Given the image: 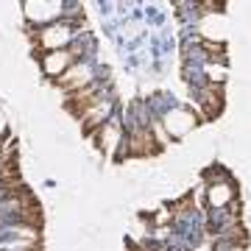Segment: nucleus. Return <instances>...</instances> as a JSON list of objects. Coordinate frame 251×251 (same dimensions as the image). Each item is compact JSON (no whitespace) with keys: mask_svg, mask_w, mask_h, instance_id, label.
I'll return each mask as SVG.
<instances>
[{"mask_svg":"<svg viewBox=\"0 0 251 251\" xmlns=\"http://www.w3.org/2000/svg\"><path fill=\"white\" fill-rule=\"evenodd\" d=\"M159 151H162V145L153 140L151 128L140 126V128H134V131H131V137H128L126 148L120 151V156H123V153H131V156H153V153H159Z\"/></svg>","mask_w":251,"mask_h":251,"instance_id":"1","label":"nucleus"},{"mask_svg":"<svg viewBox=\"0 0 251 251\" xmlns=\"http://www.w3.org/2000/svg\"><path fill=\"white\" fill-rule=\"evenodd\" d=\"M98 103V84H87L84 90L73 92L70 100H67V109H70L73 115H84V112H90L92 106Z\"/></svg>","mask_w":251,"mask_h":251,"instance_id":"2","label":"nucleus"},{"mask_svg":"<svg viewBox=\"0 0 251 251\" xmlns=\"http://www.w3.org/2000/svg\"><path fill=\"white\" fill-rule=\"evenodd\" d=\"M201 103H204V115L206 117H218L221 115V109H224V87L215 81L212 84H206L204 90H201Z\"/></svg>","mask_w":251,"mask_h":251,"instance_id":"3","label":"nucleus"},{"mask_svg":"<svg viewBox=\"0 0 251 251\" xmlns=\"http://www.w3.org/2000/svg\"><path fill=\"white\" fill-rule=\"evenodd\" d=\"M109 109H112L109 100H103V103L98 100L90 112H84V115H81V128H84V134H92L98 126H103V117L109 115Z\"/></svg>","mask_w":251,"mask_h":251,"instance_id":"4","label":"nucleus"},{"mask_svg":"<svg viewBox=\"0 0 251 251\" xmlns=\"http://www.w3.org/2000/svg\"><path fill=\"white\" fill-rule=\"evenodd\" d=\"M56 84H59L62 90H67V92L73 95V92L84 90L87 84H92V81H90V70H87V67H75L73 73H64L62 78H56Z\"/></svg>","mask_w":251,"mask_h":251,"instance_id":"5","label":"nucleus"},{"mask_svg":"<svg viewBox=\"0 0 251 251\" xmlns=\"http://www.w3.org/2000/svg\"><path fill=\"white\" fill-rule=\"evenodd\" d=\"M42 59H45V70L50 73V75L62 73L67 64H73V53H70V50H53V53L42 56Z\"/></svg>","mask_w":251,"mask_h":251,"instance_id":"6","label":"nucleus"},{"mask_svg":"<svg viewBox=\"0 0 251 251\" xmlns=\"http://www.w3.org/2000/svg\"><path fill=\"white\" fill-rule=\"evenodd\" d=\"M67 39H70V31H67V28L64 25H53V28H48V31H42V34L36 36V42H39V45H64V42H67Z\"/></svg>","mask_w":251,"mask_h":251,"instance_id":"7","label":"nucleus"},{"mask_svg":"<svg viewBox=\"0 0 251 251\" xmlns=\"http://www.w3.org/2000/svg\"><path fill=\"white\" fill-rule=\"evenodd\" d=\"M14 215H17V221L23 226H31V229H39V226H42V209H39V204L25 206V209H17Z\"/></svg>","mask_w":251,"mask_h":251,"instance_id":"8","label":"nucleus"},{"mask_svg":"<svg viewBox=\"0 0 251 251\" xmlns=\"http://www.w3.org/2000/svg\"><path fill=\"white\" fill-rule=\"evenodd\" d=\"M0 181H3V187L11 190V187H20V168H17V159L6 162V165H0Z\"/></svg>","mask_w":251,"mask_h":251,"instance_id":"9","label":"nucleus"},{"mask_svg":"<svg viewBox=\"0 0 251 251\" xmlns=\"http://www.w3.org/2000/svg\"><path fill=\"white\" fill-rule=\"evenodd\" d=\"M201 48H204L209 56H215V59H224V56H226V48L221 45V42L215 45V42H206V39H204V42H201Z\"/></svg>","mask_w":251,"mask_h":251,"instance_id":"10","label":"nucleus"},{"mask_svg":"<svg viewBox=\"0 0 251 251\" xmlns=\"http://www.w3.org/2000/svg\"><path fill=\"white\" fill-rule=\"evenodd\" d=\"M209 198H212V204H221L224 198H229V193H226V187L221 184V187H212V190H209Z\"/></svg>","mask_w":251,"mask_h":251,"instance_id":"11","label":"nucleus"},{"mask_svg":"<svg viewBox=\"0 0 251 251\" xmlns=\"http://www.w3.org/2000/svg\"><path fill=\"white\" fill-rule=\"evenodd\" d=\"M232 251H246V249H243V246H240V249H237V246H234V249Z\"/></svg>","mask_w":251,"mask_h":251,"instance_id":"12","label":"nucleus"},{"mask_svg":"<svg viewBox=\"0 0 251 251\" xmlns=\"http://www.w3.org/2000/svg\"><path fill=\"white\" fill-rule=\"evenodd\" d=\"M36 251H39V249H36Z\"/></svg>","mask_w":251,"mask_h":251,"instance_id":"13","label":"nucleus"}]
</instances>
